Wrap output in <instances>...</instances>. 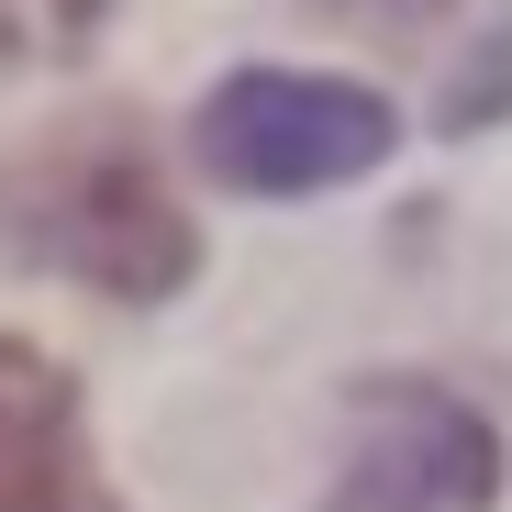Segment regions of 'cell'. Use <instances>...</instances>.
Returning <instances> with one entry per match:
<instances>
[{"label": "cell", "mask_w": 512, "mask_h": 512, "mask_svg": "<svg viewBox=\"0 0 512 512\" xmlns=\"http://www.w3.org/2000/svg\"><path fill=\"white\" fill-rule=\"evenodd\" d=\"M0 256L101 301H179L201 279V223L179 212L134 112H78L0 156Z\"/></svg>", "instance_id": "cell-1"}, {"label": "cell", "mask_w": 512, "mask_h": 512, "mask_svg": "<svg viewBox=\"0 0 512 512\" xmlns=\"http://www.w3.org/2000/svg\"><path fill=\"white\" fill-rule=\"evenodd\" d=\"M0 512H123V490L90 457L78 379L23 334H0Z\"/></svg>", "instance_id": "cell-4"}, {"label": "cell", "mask_w": 512, "mask_h": 512, "mask_svg": "<svg viewBox=\"0 0 512 512\" xmlns=\"http://www.w3.org/2000/svg\"><path fill=\"white\" fill-rule=\"evenodd\" d=\"M401 145V112L368 78H312V67H234L190 112V156L245 201H312L346 190Z\"/></svg>", "instance_id": "cell-2"}, {"label": "cell", "mask_w": 512, "mask_h": 512, "mask_svg": "<svg viewBox=\"0 0 512 512\" xmlns=\"http://www.w3.org/2000/svg\"><path fill=\"white\" fill-rule=\"evenodd\" d=\"M312 12L357 23V34H390V45H423V34L446 23V0H312Z\"/></svg>", "instance_id": "cell-7"}, {"label": "cell", "mask_w": 512, "mask_h": 512, "mask_svg": "<svg viewBox=\"0 0 512 512\" xmlns=\"http://www.w3.org/2000/svg\"><path fill=\"white\" fill-rule=\"evenodd\" d=\"M501 101H512V23H490V34H479V67H468V90L446 101V123L468 134V123H490Z\"/></svg>", "instance_id": "cell-6"}, {"label": "cell", "mask_w": 512, "mask_h": 512, "mask_svg": "<svg viewBox=\"0 0 512 512\" xmlns=\"http://www.w3.org/2000/svg\"><path fill=\"white\" fill-rule=\"evenodd\" d=\"M112 23V0H0V67H56Z\"/></svg>", "instance_id": "cell-5"}, {"label": "cell", "mask_w": 512, "mask_h": 512, "mask_svg": "<svg viewBox=\"0 0 512 512\" xmlns=\"http://www.w3.org/2000/svg\"><path fill=\"white\" fill-rule=\"evenodd\" d=\"M501 435L446 379H357L346 390V457L323 512H490Z\"/></svg>", "instance_id": "cell-3"}]
</instances>
